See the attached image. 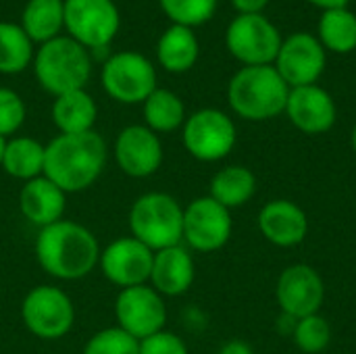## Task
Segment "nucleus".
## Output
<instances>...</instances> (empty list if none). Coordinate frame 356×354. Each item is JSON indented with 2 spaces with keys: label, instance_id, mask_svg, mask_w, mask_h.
<instances>
[{
  "label": "nucleus",
  "instance_id": "nucleus-1",
  "mask_svg": "<svg viewBox=\"0 0 356 354\" xmlns=\"http://www.w3.org/2000/svg\"><path fill=\"white\" fill-rule=\"evenodd\" d=\"M33 250L44 273L60 282H77L98 269L102 248L86 225L60 219L38 230Z\"/></svg>",
  "mask_w": 356,
  "mask_h": 354
},
{
  "label": "nucleus",
  "instance_id": "nucleus-2",
  "mask_svg": "<svg viewBox=\"0 0 356 354\" xmlns=\"http://www.w3.org/2000/svg\"><path fill=\"white\" fill-rule=\"evenodd\" d=\"M106 142L98 131L58 134L46 144L44 177L67 196L88 190L98 182L106 165Z\"/></svg>",
  "mask_w": 356,
  "mask_h": 354
},
{
  "label": "nucleus",
  "instance_id": "nucleus-3",
  "mask_svg": "<svg viewBox=\"0 0 356 354\" xmlns=\"http://www.w3.org/2000/svg\"><path fill=\"white\" fill-rule=\"evenodd\" d=\"M290 86L273 65L242 67L227 86L232 111L246 121H269L286 111Z\"/></svg>",
  "mask_w": 356,
  "mask_h": 354
},
{
  "label": "nucleus",
  "instance_id": "nucleus-4",
  "mask_svg": "<svg viewBox=\"0 0 356 354\" xmlns=\"http://www.w3.org/2000/svg\"><path fill=\"white\" fill-rule=\"evenodd\" d=\"M127 225L129 236L152 252L177 246L184 242V207L167 192H146L134 200Z\"/></svg>",
  "mask_w": 356,
  "mask_h": 354
},
{
  "label": "nucleus",
  "instance_id": "nucleus-5",
  "mask_svg": "<svg viewBox=\"0 0 356 354\" xmlns=\"http://www.w3.org/2000/svg\"><path fill=\"white\" fill-rule=\"evenodd\" d=\"M33 71L40 86L56 98L86 88L92 75V58L81 44L58 35L40 46L33 58Z\"/></svg>",
  "mask_w": 356,
  "mask_h": 354
},
{
  "label": "nucleus",
  "instance_id": "nucleus-6",
  "mask_svg": "<svg viewBox=\"0 0 356 354\" xmlns=\"http://www.w3.org/2000/svg\"><path fill=\"white\" fill-rule=\"evenodd\" d=\"M21 319L31 336L54 342L71 332L75 323V307L63 288L44 284L25 294L21 303Z\"/></svg>",
  "mask_w": 356,
  "mask_h": 354
},
{
  "label": "nucleus",
  "instance_id": "nucleus-7",
  "mask_svg": "<svg viewBox=\"0 0 356 354\" xmlns=\"http://www.w3.org/2000/svg\"><path fill=\"white\" fill-rule=\"evenodd\" d=\"M181 142L192 159L200 163H217L234 150L238 129L227 113L219 108H200L186 117Z\"/></svg>",
  "mask_w": 356,
  "mask_h": 354
},
{
  "label": "nucleus",
  "instance_id": "nucleus-8",
  "mask_svg": "<svg viewBox=\"0 0 356 354\" xmlns=\"http://www.w3.org/2000/svg\"><path fill=\"white\" fill-rule=\"evenodd\" d=\"M282 42L284 38L280 29L263 13L238 15L225 31V46L229 54L244 67L273 65Z\"/></svg>",
  "mask_w": 356,
  "mask_h": 354
},
{
  "label": "nucleus",
  "instance_id": "nucleus-9",
  "mask_svg": "<svg viewBox=\"0 0 356 354\" xmlns=\"http://www.w3.org/2000/svg\"><path fill=\"white\" fill-rule=\"evenodd\" d=\"M102 88L121 104H142L156 90V71L140 52H117L104 61Z\"/></svg>",
  "mask_w": 356,
  "mask_h": 354
},
{
  "label": "nucleus",
  "instance_id": "nucleus-10",
  "mask_svg": "<svg viewBox=\"0 0 356 354\" xmlns=\"http://www.w3.org/2000/svg\"><path fill=\"white\" fill-rule=\"evenodd\" d=\"M119 10L113 0H65L69 38L86 50L106 48L119 31Z\"/></svg>",
  "mask_w": 356,
  "mask_h": 354
},
{
  "label": "nucleus",
  "instance_id": "nucleus-11",
  "mask_svg": "<svg viewBox=\"0 0 356 354\" xmlns=\"http://www.w3.org/2000/svg\"><path fill=\"white\" fill-rule=\"evenodd\" d=\"M232 232V211L209 194L184 207V242L188 250L217 252L229 242Z\"/></svg>",
  "mask_w": 356,
  "mask_h": 354
},
{
  "label": "nucleus",
  "instance_id": "nucleus-12",
  "mask_svg": "<svg viewBox=\"0 0 356 354\" xmlns=\"http://www.w3.org/2000/svg\"><path fill=\"white\" fill-rule=\"evenodd\" d=\"M115 319L119 330L140 342L165 330L167 303L150 284L123 288L115 298Z\"/></svg>",
  "mask_w": 356,
  "mask_h": 354
},
{
  "label": "nucleus",
  "instance_id": "nucleus-13",
  "mask_svg": "<svg viewBox=\"0 0 356 354\" xmlns=\"http://www.w3.org/2000/svg\"><path fill=\"white\" fill-rule=\"evenodd\" d=\"M275 300L284 317L292 321L317 315L325 303V282L321 273L307 263L290 265L277 277Z\"/></svg>",
  "mask_w": 356,
  "mask_h": 354
},
{
  "label": "nucleus",
  "instance_id": "nucleus-14",
  "mask_svg": "<svg viewBox=\"0 0 356 354\" xmlns=\"http://www.w3.org/2000/svg\"><path fill=\"white\" fill-rule=\"evenodd\" d=\"M152 259L154 252L146 244H142L134 236H123L108 242L100 250L98 267L106 282L123 290V288L148 284L152 271Z\"/></svg>",
  "mask_w": 356,
  "mask_h": 354
},
{
  "label": "nucleus",
  "instance_id": "nucleus-15",
  "mask_svg": "<svg viewBox=\"0 0 356 354\" xmlns=\"http://www.w3.org/2000/svg\"><path fill=\"white\" fill-rule=\"evenodd\" d=\"M327 65V54L321 42L311 33L288 35L277 52L273 67L290 88L313 86L319 81Z\"/></svg>",
  "mask_w": 356,
  "mask_h": 354
},
{
  "label": "nucleus",
  "instance_id": "nucleus-16",
  "mask_svg": "<svg viewBox=\"0 0 356 354\" xmlns=\"http://www.w3.org/2000/svg\"><path fill=\"white\" fill-rule=\"evenodd\" d=\"M115 163L127 177L146 179L154 175L165 159L163 142L159 134L146 125H127L115 140Z\"/></svg>",
  "mask_w": 356,
  "mask_h": 354
},
{
  "label": "nucleus",
  "instance_id": "nucleus-17",
  "mask_svg": "<svg viewBox=\"0 0 356 354\" xmlns=\"http://www.w3.org/2000/svg\"><path fill=\"white\" fill-rule=\"evenodd\" d=\"M284 113L288 115L292 125L307 136H319L330 131L338 117V108L332 94L317 83L290 88Z\"/></svg>",
  "mask_w": 356,
  "mask_h": 354
},
{
  "label": "nucleus",
  "instance_id": "nucleus-18",
  "mask_svg": "<svg viewBox=\"0 0 356 354\" xmlns=\"http://www.w3.org/2000/svg\"><path fill=\"white\" fill-rule=\"evenodd\" d=\"M257 223L263 238L280 248L298 246L309 234V217L305 209L286 198L269 200L261 209Z\"/></svg>",
  "mask_w": 356,
  "mask_h": 354
},
{
  "label": "nucleus",
  "instance_id": "nucleus-19",
  "mask_svg": "<svg viewBox=\"0 0 356 354\" xmlns=\"http://www.w3.org/2000/svg\"><path fill=\"white\" fill-rule=\"evenodd\" d=\"M196 280V265L192 252L184 246H169L154 252L148 284L163 296L175 298L186 294Z\"/></svg>",
  "mask_w": 356,
  "mask_h": 354
},
{
  "label": "nucleus",
  "instance_id": "nucleus-20",
  "mask_svg": "<svg viewBox=\"0 0 356 354\" xmlns=\"http://www.w3.org/2000/svg\"><path fill=\"white\" fill-rule=\"evenodd\" d=\"M19 211L27 223L38 230L48 227L60 219H65L67 211V194L52 184L48 177L40 175L21 186L19 192Z\"/></svg>",
  "mask_w": 356,
  "mask_h": 354
},
{
  "label": "nucleus",
  "instance_id": "nucleus-21",
  "mask_svg": "<svg viewBox=\"0 0 356 354\" xmlns=\"http://www.w3.org/2000/svg\"><path fill=\"white\" fill-rule=\"evenodd\" d=\"M98 106L86 90L67 92L54 98L52 121L58 134H86L94 129Z\"/></svg>",
  "mask_w": 356,
  "mask_h": 354
},
{
  "label": "nucleus",
  "instance_id": "nucleus-22",
  "mask_svg": "<svg viewBox=\"0 0 356 354\" xmlns=\"http://www.w3.org/2000/svg\"><path fill=\"white\" fill-rule=\"evenodd\" d=\"M200 54L198 38L190 27L171 25L159 40L156 58L161 67L169 73H186L190 71Z\"/></svg>",
  "mask_w": 356,
  "mask_h": 354
},
{
  "label": "nucleus",
  "instance_id": "nucleus-23",
  "mask_svg": "<svg viewBox=\"0 0 356 354\" xmlns=\"http://www.w3.org/2000/svg\"><path fill=\"white\" fill-rule=\"evenodd\" d=\"M257 192V175L244 165H227L219 169L209 186V196L225 209H240Z\"/></svg>",
  "mask_w": 356,
  "mask_h": 354
},
{
  "label": "nucleus",
  "instance_id": "nucleus-24",
  "mask_svg": "<svg viewBox=\"0 0 356 354\" xmlns=\"http://www.w3.org/2000/svg\"><path fill=\"white\" fill-rule=\"evenodd\" d=\"M44 161H46V146L29 136H17L6 140L2 167L6 175L29 182L44 175Z\"/></svg>",
  "mask_w": 356,
  "mask_h": 354
},
{
  "label": "nucleus",
  "instance_id": "nucleus-25",
  "mask_svg": "<svg viewBox=\"0 0 356 354\" xmlns=\"http://www.w3.org/2000/svg\"><path fill=\"white\" fill-rule=\"evenodd\" d=\"M144 125L154 134H171L186 123V106L184 100L165 88H156L142 102Z\"/></svg>",
  "mask_w": 356,
  "mask_h": 354
},
{
  "label": "nucleus",
  "instance_id": "nucleus-26",
  "mask_svg": "<svg viewBox=\"0 0 356 354\" xmlns=\"http://www.w3.org/2000/svg\"><path fill=\"white\" fill-rule=\"evenodd\" d=\"M21 27L31 42L46 44L58 38L65 27V0H29Z\"/></svg>",
  "mask_w": 356,
  "mask_h": 354
},
{
  "label": "nucleus",
  "instance_id": "nucleus-27",
  "mask_svg": "<svg viewBox=\"0 0 356 354\" xmlns=\"http://www.w3.org/2000/svg\"><path fill=\"white\" fill-rule=\"evenodd\" d=\"M317 31V40L330 52L348 54L356 50V15L346 6L323 10Z\"/></svg>",
  "mask_w": 356,
  "mask_h": 354
},
{
  "label": "nucleus",
  "instance_id": "nucleus-28",
  "mask_svg": "<svg viewBox=\"0 0 356 354\" xmlns=\"http://www.w3.org/2000/svg\"><path fill=\"white\" fill-rule=\"evenodd\" d=\"M33 46L21 25L0 21V73L13 75L29 67Z\"/></svg>",
  "mask_w": 356,
  "mask_h": 354
},
{
  "label": "nucleus",
  "instance_id": "nucleus-29",
  "mask_svg": "<svg viewBox=\"0 0 356 354\" xmlns=\"http://www.w3.org/2000/svg\"><path fill=\"white\" fill-rule=\"evenodd\" d=\"M294 344L300 353L319 354L323 353L332 342V328L325 317L309 315L305 319H298L292 328Z\"/></svg>",
  "mask_w": 356,
  "mask_h": 354
},
{
  "label": "nucleus",
  "instance_id": "nucleus-30",
  "mask_svg": "<svg viewBox=\"0 0 356 354\" xmlns=\"http://www.w3.org/2000/svg\"><path fill=\"white\" fill-rule=\"evenodd\" d=\"M159 4L173 25L190 29L213 19L217 10V0H159Z\"/></svg>",
  "mask_w": 356,
  "mask_h": 354
},
{
  "label": "nucleus",
  "instance_id": "nucleus-31",
  "mask_svg": "<svg viewBox=\"0 0 356 354\" xmlns=\"http://www.w3.org/2000/svg\"><path fill=\"white\" fill-rule=\"evenodd\" d=\"M81 354H140V344L136 338L115 325L96 332L86 342Z\"/></svg>",
  "mask_w": 356,
  "mask_h": 354
},
{
  "label": "nucleus",
  "instance_id": "nucleus-32",
  "mask_svg": "<svg viewBox=\"0 0 356 354\" xmlns=\"http://www.w3.org/2000/svg\"><path fill=\"white\" fill-rule=\"evenodd\" d=\"M23 121H25L23 98L10 88H0V136L8 138L17 134Z\"/></svg>",
  "mask_w": 356,
  "mask_h": 354
},
{
  "label": "nucleus",
  "instance_id": "nucleus-33",
  "mask_svg": "<svg viewBox=\"0 0 356 354\" xmlns=\"http://www.w3.org/2000/svg\"><path fill=\"white\" fill-rule=\"evenodd\" d=\"M138 344H140V354H190L184 338L169 330H161L140 340Z\"/></svg>",
  "mask_w": 356,
  "mask_h": 354
},
{
  "label": "nucleus",
  "instance_id": "nucleus-34",
  "mask_svg": "<svg viewBox=\"0 0 356 354\" xmlns=\"http://www.w3.org/2000/svg\"><path fill=\"white\" fill-rule=\"evenodd\" d=\"M271 0H232V4L238 10V15H261V10Z\"/></svg>",
  "mask_w": 356,
  "mask_h": 354
},
{
  "label": "nucleus",
  "instance_id": "nucleus-35",
  "mask_svg": "<svg viewBox=\"0 0 356 354\" xmlns=\"http://www.w3.org/2000/svg\"><path fill=\"white\" fill-rule=\"evenodd\" d=\"M217 354H254L252 346L244 340H229L225 342Z\"/></svg>",
  "mask_w": 356,
  "mask_h": 354
},
{
  "label": "nucleus",
  "instance_id": "nucleus-36",
  "mask_svg": "<svg viewBox=\"0 0 356 354\" xmlns=\"http://www.w3.org/2000/svg\"><path fill=\"white\" fill-rule=\"evenodd\" d=\"M311 2L313 6H319L323 10H330V8H344L350 0H307Z\"/></svg>",
  "mask_w": 356,
  "mask_h": 354
},
{
  "label": "nucleus",
  "instance_id": "nucleus-37",
  "mask_svg": "<svg viewBox=\"0 0 356 354\" xmlns=\"http://www.w3.org/2000/svg\"><path fill=\"white\" fill-rule=\"evenodd\" d=\"M4 148H6V138L0 136V167H2V159H4Z\"/></svg>",
  "mask_w": 356,
  "mask_h": 354
},
{
  "label": "nucleus",
  "instance_id": "nucleus-38",
  "mask_svg": "<svg viewBox=\"0 0 356 354\" xmlns=\"http://www.w3.org/2000/svg\"><path fill=\"white\" fill-rule=\"evenodd\" d=\"M350 146H353V152L356 154V123L355 127H353V131H350Z\"/></svg>",
  "mask_w": 356,
  "mask_h": 354
}]
</instances>
